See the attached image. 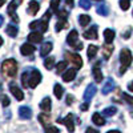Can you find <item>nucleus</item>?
Segmentation results:
<instances>
[{
    "label": "nucleus",
    "mask_w": 133,
    "mask_h": 133,
    "mask_svg": "<svg viewBox=\"0 0 133 133\" xmlns=\"http://www.w3.org/2000/svg\"><path fill=\"white\" fill-rule=\"evenodd\" d=\"M59 123L64 124L66 127V129H68L69 132H73L75 130V123H73V115H68L64 120H59Z\"/></svg>",
    "instance_id": "nucleus-10"
},
{
    "label": "nucleus",
    "mask_w": 133,
    "mask_h": 133,
    "mask_svg": "<svg viewBox=\"0 0 133 133\" xmlns=\"http://www.w3.org/2000/svg\"><path fill=\"white\" fill-rule=\"evenodd\" d=\"M96 11H97V14L101 15V16H108L109 15V8H108L107 4H100Z\"/></svg>",
    "instance_id": "nucleus-26"
},
{
    "label": "nucleus",
    "mask_w": 133,
    "mask_h": 133,
    "mask_svg": "<svg viewBox=\"0 0 133 133\" xmlns=\"http://www.w3.org/2000/svg\"><path fill=\"white\" fill-rule=\"evenodd\" d=\"M53 65H55V57L51 56V57H48V59L44 60V66H45L47 69H51Z\"/></svg>",
    "instance_id": "nucleus-32"
},
{
    "label": "nucleus",
    "mask_w": 133,
    "mask_h": 133,
    "mask_svg": "<svg viewBox=\"0 0 133 133\" xmlns=\"http://www.w3.org/2000/svg\"><path fill=\"white\" fill-rule=\"evenodd\" d=\"M96 92H97V88H96L95 84L88 85V87H87V89H85V92H84V100L89 103L91 100L93 98V96L96 95Z\"/></svg>",
    "instance_id": "nucleus-6"
},
{
    "label": "nucleus",
    "mask_w": 133,
    "mask_h": 133,
    "mask_svg": "<svg viewBox=\"0 0 133 133\" xmlns=\"http://www.w3.org/2000/svg\"><path fill=\"white\" fill-rule=\"evenodd\" d=\"M47 132H60V129L56 128V127H48L47 128Z\"/></svg>",
    "instance_id": "nucleus-42"
},
{
    "label": "nucleus",
    "mask_w": 133,
    "mask_h": 133,
    "mask_svg": "<svg viewBox=\"0 0 133 133\" xmlns=\"http://www.w3.org/2000/svg\"><path fill=\"white\" fill-rule=\"evenodd\" d=\"M3 23H4V17H3L2 15H0V27L3 25Z\"/></svg>",
    "instance_id": "nucleus-49"
},
{
    "label": "nucleus",
    "mask_w": 133,
    "mask_h": 133,
    "mask_svg": "<svg viewBox=\"0 0 133 133\" xmlns=\"http://www.w3.org/2000/svg\"><path fill=\"white\" fill-rule=\"evenodd\" d=\"M79 23L81 27H87L91 23V16L89 15H80L79 16Z\"/></svg>",
    "instance_id": "nucleus-27"
},
{
    "label": "nucleus",
    "mask_w": 133,
    "mask_h": 133,
    "mask_svg": "<svg viewBox=\"0 0 133 133\" xmlns=\"http://www.w3.org/2000/svg\"><path fill=\"white\" fill-rule=\"evenodd\" d=\"M39 9H40V4L37 2H35V0H32V2H29L28 4V14L29 15H36L39 12Z\"/></svg>",
    "instance_id": "nucleus-16"
},
{
    "label": "nucleus",
    "mask_w": 133,
    "mask_h": 133,
    "mask_svg": "<svg viewBox=\"0 0 133 133\" xmlns=\"http://www.w3.org/2000/svg\"><path fill=\"white\" fill-rule=\"evenodd\" d=\"M66 16H68V12L64 11V9H61V11H59V12H57V17L59 19H66Z\"/></svg>",
    "instance_id": "nucleus-39"
},
{
    "label": "nucleus",
    "mask_w": 133,
    "mask_h": 133,
    "mask_svg": "<svg viewBox=\"0 0 133 133\" xmlns=\"http://www.w3.org/2000/svg\"><path fill=\"white\" fill-rule=\"evenodd\" d=\"M83 37L84 39H88V40H96L97 39V25H92L88 31H85L83 33Z\"/></svg>",
    "instance_id": "nucleus-11"
},
{
    "label": "nucleus",
    "mask_w": 133,
    "mask_h": 133,
    "mask_svg": "<svg viewBox=\"0 0 133 133\" xmlns=\"http://www.w3.org/2000/svg\"><path fill=\"white\" fill-rule=\"evenodd\" d=\"M92 73H93V77H95V81H96V83H101V81H103L104 76H103V72H101V69L98 68V63H97V64L93 66Z\"/></svg>",
    "instance_id": "nucleus-15"
},
{
    "label": "nucleus",
    "mask_w": 133,
    "mask_h": 133,
    "mask_svg": "<svg viewBox=\"0 0 133 133\" xmlns=\"http://www.w3.org/2000/svg\"><path fill=\"white\" fill-rule=\"evenodd\" d=\"M2 45H3V37L0 36V47H2Z\"/></svg>",
    "instance_id": "nucleus-51"
},
{
    "label": "nucleus",
    "mask_w": 133,
    "mask_h": 133,
    "mask_svg": "<svg viewBox=\"0 0 133 133\" xmlns=\"http://www.w3.org/2000/svg\"><path fill=\"white\" fill-rule=\"evenodd\" d=\"M28 79H29V76H28V73H27V72H24L23 75H21V84H23V87H24V88L29 87V85H28Z\"/></svg>",
    "instance_id": "nucleus-35"
},
{
    "label": "nucleus",
    "mask_w": 133,
    "mask_h": 133,
    "mask_svg": "<svg viewBox=\"0 0 133 133\" xmlns=\"http://www.w3.org/2000/svg\"><path fill=\"white\" fill-rule=\"evenodd\" d=\"M77 40H79V33H77L76 29H72L69 32V35L66 36V43H68L71 47H73L75 49L79 51V49L83 48V43H79Z\"/></svg>",
    "instance_id": "nucleus-2"
},
{
    "label": "nucleus",
    "mask_w": 133,
    "mask_h": 133,
    "mask_svg": "<svg viewBox=\"0 0 133 133\" xmlns=\"http://www.w3.org/2000/svg\"><path fill=\"white\" fill-rule=\"evenodd\" d=\"M129 35H130V29H128V32L124 33V39H129Z\"/></svg>",
    "instance_id": "nucleus-48"
},
{
    "label": "nucleus",
    "mask_w": 133,
    "mask_h": 133,
    "mask_svg": "<svg viewBox=\"0 0 133 133\" xmlns=\"http://www.w3.org/2000/svg\"><path fill=\"white\" fill-rule=\"evenodd\" d=\"M4 2H5V0H0V8L4 5Z\"/></svg>",
    "instance_id": "nucleus-50"
},
{
    "label": "nucleus",
    "mask_w": 133,
    "mask_h": 133,
    "mask_svg": "<svg viewBox=\"0 0 133 133\" xmlns=\"http://www.w3.org/2000/svg\"><path fill=\"white\" fill-rule=\"evenodd\" d=\"M66 69V61H60L57 65H56V72L57 73H61Z\"/></svg>",
    "instance_id": "nucleus-33"
},
{
    "label": "nucleus",
    "mask_w": 133,
    "mask_h": 133,
    "mask_svg": "<svg viewBox=\"0 0 133 133\" xmlns=\"http://www.w3.org/2000/svg\"><path fill=\"white\" fill-rule=\"evenodd\" d=\"M17 73V63L14 59H7L2 63V75L4 77H15Z\"/></svg>",
    "instance_id": "nucleus-1"
},
{
    "label": "nucleus",
    "mask_w": 133,
    "mask_h": 133,
    "mask_svg": "<svg viewBox=\"0 0 133 133\" xmlns=\"http://www.w3.org/2000/svg\"><path fill=\"white\" fill-rule=\"evenodd\" d=\"M132 116H133V113H132Z\"/></svg>",
    "instance_id": "nucleus-53"
},
{
    "label": "nucleus",
    "mask_w": 133,
    "mask_h": 133,
    "mask_svg": "<svg viewBox=\"0 0 133 133\" xmlns=\"http://www.w3.org/2000/svg\"><path fill=\"white\" fill-rule=\"evenodd\" d=\"M52 43H44L43 44V47L40 48V55L43 57H45V56H48V53L52 51Z\"/></svg>",
    "instance_id": "nucleus-20"
},
{
    "label": "nucleus",
    "mask_w": 133,
    "mask_h": 133,
    "mask_svg": "<svg viewBox=\"0 0 133 133\" xmlns=\"http://www.w3.org/2000/svg\"><path fill=\"white\" fill-rule=\"evenodd\" d=\"M116 112H117L116 107H109V108H105V109L103 110L104 116H108V117H110V116H115V115H116Z\"/></svg>",
    "instance_id": "nucleus-30"
},
{
    "label": "nucleus",
    "mask_w": 133,
    "mask_h": 133,
    "mask_svg": "<svg viewBox=\"0 0 133 133\" xmlns=\"http://www.w3.org/2000/svg\"><path fill=\"white\" fill-rule=\"evenodd\" d=\"M41 81V73L35 69V68H31V76H29V79H28V85L29 88H36Z\"/></svg>",
    "instance_id": "nucleus-4"
},
{
    "label": "nucleus",
    "mask_w": 133,
    "mask_h": 133,
    "mask_svg": "<svg viewBox=\"0 0 133 133\" xmlns=\"http://www.w3.org/2000/svg\"><path fill=\"white\" fill-rule=\"evenodd\" d=\"M19 116L23 120H29L32 117V110L29 107H20L19 108Z\"/></svg>",
    "instance_id": "nucleus-12"
},
{
    "label": "nucleus",
    "mask_w": 133,
    "mask_h": 133,
    "mask_svg": "<svg viewBox=\"0 0 133 133\" xmlns=\"http://www.w3.org/2000/svg\"><path fill=\"white\" fill-rule=\"evenodd\" d=\"M120 7L123 11H128L130 7V0H120Z\"/></svg>",
    "instance_id": "nucleus-34"
},
{
    "label": "nucleus",
    "mask_w": 133,
    "mask_h": 133,
    "mask_svg": "<svg viewBox=\"0 0 133 133\" xmlns=\"http://www.w3.org/2000/svg\"><path fill=\"white\" fill-rule=\"evenodd\" d=\"M115 31L113 29H105L104 31V40H105V43H108V44H112L113 43V40H115Z\"/></svg>",
    "instance_id": "nucleus-19"
},
{
    "label": "nucleus",
    "mask_w": 133,
    "mask_h": 133,
    "mask_svg": "<svg viewBox=\"0 0 133 133\" xmlns=\"http://www.w3.org/2000/svg\"><path fill=\"white\" fill-rule=\"evenodd\" d=\"M76 72H77V69L75 68H71V69H66L64 73H63V80L65 81V83H71V81H73L75 80V77H76Z\"/></svg>",
    "instance_id": "nucleus-9"
},
{
    "label": "nucleus",
    "mask_w": 133,
    "mask_h": 133,
    "mask_svg": "<svg viewBox=\"0 0 133 133\" xmlns=\"http://www.w3.org/2000/svg\"><path fill=\"white\" fill-rule=\"evenodd\" d=\"M53 93H55V97L60 100V98L63 97V95H64V88H63L60 84H55V87H53Z\"/></svg>",
    "instance_id": "nucleus-24"
},
{
    "label": "nucleus",
    "mask_w": 133,
    "mask_h": 133,
    "mask_svg": "<svg viewBox=\"0 0 133 133\" xmlns=\"http://www.w3.org/2000/svg\"><path fill=\"white\" fill-rule=\"evenodd\" d=\"M123 98L125 100V101H127L128 104L133 105V97H132V96H129L128 93H123Z\"/></svg>",
    "instance_id": "nucleus-38"
},
{
    "label": "nucleus",
    "mask_w": 133,
    "mask_h": 133,
    "mask_svg": "<svg viewBox=\"0 0 133 133\" xmlns=\"http://www.w3.org/2000/svg\"><path fill=\"white\" fill-rule=\"evenodd\" d=\"M72 103H73V96L68 95V96H66V104H68V105H72Z\"/></svg>",
    "instance_id": "nucleus-41"
},
{
    "label": "nucleus",
    "mask_w": 133,
    "mask_h": 133,
    "mask_svg": "<svg viewBox=\"0 0 133 133\" xmlns=\"http://www.w3.org/2000/svg\"><path fill=\"white\" fill-rule=\"evenodd\" d=\"M101 52H103L104 59H109L110 56H112V53H113V45L107 43L104 47H101Z\"/></svg>",
    "instance_id": "nucleus-17"
},
{
    "label": "nucleus",
    "mask_w": 133,
    "mask_h": 133,
    "mask_svg": "<svg viewBox=\"0 0 133 133\" xmlns=\"http://www.w3.org/2000/svg\"><path fill=\"white\" fill-rule=\"evenodd\" d=\"M28 40L29 43L32 44H39L43 41V35H41V32H31L29 35H28Z\"/></svg>",
    "instance_id": "nucleus-14"
},
{
    "label": "nucleus",
    "mask_w": 133,
    "mask_h": 133,
    "mask_svg": "<svg viewBox=\"0 0 133 133\" xmlns=\"http://www.w3.org/2000/svg\"><path fill=\"white\" fill-rule=\"evenodd\" d=\"M39 121L41 123V125L47 129V128L49 127V123H51V117H49L48 112H45V113H40V115H39Z\"/></svg>",
    "instance_id": "nucleus-18"
},
{
    "label": "nucleus",
    "mask_w": 133,
    "mask_h": 133,
    "mask_svg": "<svg viewBox=\"0 0 133 133\" xmlns=\"http://www.w3.org/2000/svg\"><path fill=\"white\" fill-rule=\"evenodd\" d=\"M120 61H121V65L128 68V66L132 64V53L128 48H123L120 52Z\"/></svg>",
    "instance_id": "nucleus-5"
},
{
    "label": "nucleus",
    "mask_w": 133,
    "mask_h": 133,
    "mask_svg": "<svg viewBox=\"0 0 133 133\" xmlns=\"http://www.w3.org/2000/svg\"><path fill=\"white\" fill-rule=\"evenodd\" d=\"M92 121L97 125V127H103L104 124H105V118L100 115V113H93V116H92Z\"/></svg>",
    "instance_id": "nucleus-21"
},
{
    "label": "nucleus",
    "mask_w": 133,
    "mask_h": 133,
    "mask_svg": "<svg viewBox=\"0 0 133 133\" xmlns=\"http://www.w3.org/2000/svg\"><path fill=\"white\" fill-rule=\"evenodd\" d=\"M125 71H127V68L121 65V68H120V75H124V73H125Z\"/></svg>",
    "instance_id": "nucleus-46"
},
{
    "label": "nucleus",
    "mask_w": 133,
    "mask_h": 133,
    "mask_svg": "<svg viewBox=\"0 0 133 133\" xmlns=\"http://www.w3.org/2000/svg\"><path fill=\"white\" fill-rule=\"evenodd\" d=\"M115 88V83H113V80L112 79H109V80H107V83H105V85L103 87V95H108L110 91H112Z\"/></svg>",
    "instance_id": "nucleus-23"
},
{
    "label": "nucleus",
    "mask_w": 133,
    "mask_h": 133,
    "mask_svg": "<svg viewBox=\"0 0 133 133\" xmlns=\"http://www.w3.org/2000/svg\"><path fill=\"white\" fill-rule=\"evenodd\" d=\"M97 51H98V48H97L96 45H89V47H88V51H87L88 57H89V59H93L96 55H97Z\"/></svg>",
    "instance_id": "nucleus-29"
},
{
    "label": "nucleus",
    "mask_w": 133,
    "mask_h": 133,
    "mask_svg": "<svg viewBox=\"0 0 133 133\" xmlns=\"http://www.w3.org/2000/svg\"><path fill=\"white\" fill-rule=\"evenodd\" d=\"M65 3H66V5H69L71 8L73 7V0H65Z\"/></svg>",
    "instance_id": "nucleus-45"
},
{
    "label": "nucleus",
    "mask_w": 133,
    "mask_h": 133,
    "mask_svg": "<svg viewBox=\"0 0 133 133\" xmlns=\"http://www.w3.org/2000/svg\"><path fill=\"white\" fill-rule=\"evenodd\" d=\"M80 109H81V110H87V109H88V101H85V103L80 107Z\"/></svg>",
    "instance_id": "nucleus-43"
},
{
    "label": "nucleus",
    "mask_w": 133,
    "mask_h": 133,
    "mask_svg": "<svg viewBox=\"0 0 133 133\" xmlns=\"http://www.w3.org/2000/svg\"><path fill=\"white\" fill-rule=\"evenodd\" d=\"M66 27H68V20H66V19H59L57 24H56V31L60 32V31H63Z\"/></svg>",
    "instance_id": "nucleus-28"
},
{
    "label": "nucleus",
    "mask_w": 133,
    "mask_h": 133,
    "mask_svg": "<svg viewBox=\"0 0 133 133\" xmlns=\"http://www.w3.org/2000/svg\"><path fill=\"white\" fill-rule=\"evenodd\" d=\"M36 51V48H35V45H32V44H23L21 45V48H20V52H21V55H24V56H29V55H32L33 52Z\"/></svg>",
    "instance_id": "nucleus-13"
},
{
    "label": "nucleus",
    "mask_w": 133,
    "mask_h": 133,
    "mask_svg": "<svg viewBox=\"0 0 133 133\" xmlns=\"http://www.w3.org/2000/svg\"><path fill=\"white\" fill-rule=\"evenodd\" d=\"M40 108L44 110V112H49V110H51V108H52V104H51V98H49V97L43 98V101L40 103Z\"/></svg>",
    "instance_id": "nucleus-22"
},
{
    "label": "nucleus",
    "mask_w": 133,
    "mask_h": 133,
    "mask_svg": "<svg viewBox=\"0 0 133 133\" xmlns=\"http://www.w3.org/2000/svg\"><path fill=\"white\" fill-rule=\"evenodd\" d=\"M39 24H40V21H32V23L29 24V28L31 29H35L36 27H39Z\"/></svg>",
    "instance_id": "nucleus-40"
},
{
    "label": "nucleus",
    "mask_w": 133,
    "mask_h": 133,
    "mask_svg": "<svg viewBox=\"0 0 133 133\" xmlns=\"http://www.w3.org/2000/svg\"><path fill=\"white\" fill-rule=\"evenodd\" d=\"M64 57L66 59V61H69L76 69H80L83 66V60L80 57V55L77 53H71V52H65L64 53Z\"/></svg>",
    "instance_id": "nucleus-3"
},
{
    "label": "nucleus",
    "mask_w": 133,
    "mask_h": 133,
    "mask_svg": "<svg viewBox=\"0 0 133 133\" xmlns=\"http://www.w3.org/2000/svg\"><path fill=\"white\" fill-rule=\"evenodd\" d=\"M87 133H97V130L96 129H92V128H88L87 129Z\"/></svg>",
    "instance_id": "nucleus-47"
},
{
    "label": "nucleus",
    "mask_w": 133,
    "mask_h": 133,
    "mask_svg": "<svg viewBox=\"0 0 133 133\" xmlns=\"http://www.w3.org/2000/svg\"><path fill=\"white\" fill-rule=\"evenodd\" d=\"M60 3H61V0H51V9L53 11V12H59V8H60Z\"/></svg>",
    "instance_id": "nucleus-31"
},
{
    "label": "nucleus",
    "mask_w": 133,
    "mask_h": 133,
    "mask_svg": "<svg viewBox=\"0 0 133 133\" xmlns=\"http://www.w3.org/2000/svg\"><path fill=\"white\" fill-rule=\"evenodd\" d=\"M128 91H130V92L133 93V81H130V83L128 84Z\"/></svg>",
    "instance_id": "nucleus-44"
},
{
    "label": "nucleus",
    "mask_w": 133,
    "mask_h": 133,
    "mask_svg": "<svg viewBox=\"0 0 133 133\" xmlns=\"http://www.w3.org/2000/svg\"><path fill=\"white\" fill-rule=\"evenodd\" d=\"M0 100H2V105L3 107H8L9 105V97L8 96L2 95V96H0Z\"/></svg>",
    "instance_id": "nucleus-37"
},
{
    "label": "nucleus",
    "mask_w": 133,
    "mask_h": 133,
    "mask_svg": "<svg viewBox=\"0 0 133 133\" xmlns=\"http://www.w3.org/2000/svg\"><path fill=\"white\" fill-rule=\"evenodd\" d=\"M96 2H101V0H96Z\"/></svg>",
    "instance_id": "nucleus-52"
},
{
    "label": "nucleus",
    "mask_w": 133,
    "mask_h": 133,
    "mask_svg": "<svg viewBox=\"0 0 133 133\" xmlns=\"http://www.w3.org/2000/svg\"><path fill=\"white\" fill-rule=\"evenodd\" d=\"M80 7L84 9H89L91 8V0H80Z\"/></svg>",
    "instance_id": "nucleus-36"
},
{
    "label": "nucleus",
    "mask_w": 133,
    "mask_h": 133,
    "mask_svg": "<svg viewBox=\"0 0 133 133\" xmlns=\"http://www.w3.org/2000/svg\"><path fill=\"white\" fill-rule=\"evenodd\" d=\"M49 19H51V12H49V11H47V12L44 14V17L40 20V24H39V27H40V32H41V33H44V32H47V31H48Z\"/></svg>",
    "instance_id": "nucleus-7"
},
{
    "label": "nucleus",
    "mask_w": 133,
    "mask_h": 133,
    "mask_svg": "<svg viewBox=\"0 0 133 133\" xmlns=\"http://www.w3.org/2000/svg\"><path fill=\"white\" fill-rule=\"evenodd\" d=\"M5 32H7V35H8V36H11V37H16V35H17L19 29H17V27H16V25H14V24H9V25L7 27Z\"/></svg>",
    "instance_id": "nucleus-25"
},
{
    "label": "nucleus",
    "mask_w": 133,
    "mask_h": 133,
    "mask_svg": "<svg viewBox=\"0 0 133 133\" xmlns=\"http://www.w3.org/2000/svg\"><path fill=\"white\" fill-rule=\"evenodd\" d=\"M9 91H11V93L14 95V97L17 100V101H21V100L24 98V93H23V91H21L19 87H16L15 84H11V85H9Z\"/></svg>",
    "instance_id": "nucleus-8"
}]
</instances>
